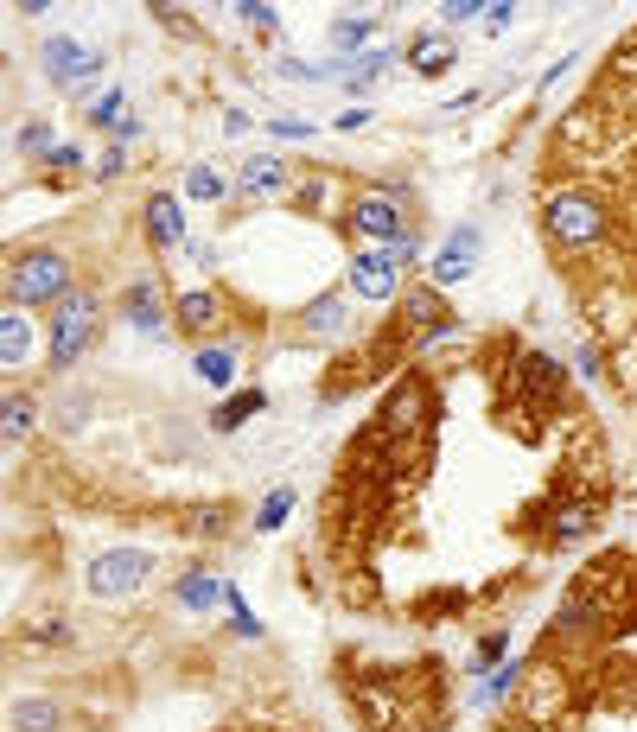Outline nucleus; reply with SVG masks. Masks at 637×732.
<instances>
[{
    "label": "nucleus",
    "instance_id": "1",
    "mask_svg": "<svg viewBox=\"0 0 637 732\" xmlns=\"http://www.w3.org/2000/svg\"><path fill=\"white\" fill-rule=\"evenodd\" d=\"M7 287H13V300H20V306L64 300V293H71V261H64L58 249H26V255H13Z\"/></svg>",
    "mask_w": 637,
    "mask_h": 732
},
{
    "label": "nucleus",
    "instance_id": "2",
    "mask_svg": "<svg viewBox=\"0 0 637 732\" xmlns=\"http://www.w3.org/2000/svg\"><path fill=\"white\" fill-rule=\"evenodd\" d=\"M548 236L561 242V249H593L599 236H606V211H599V198H587V191H561V198H548Z\"/></svg>",
    "mask_w": 637,
    "mask_h": 732
},
{
    "label": "nucleus",
    "instance_id": "3",
    "mask_svg": "<svg viewBox=\"0 0 637 732\" xmlns=\"http://www.w3.org/2000/svg\"><path fill=\"white\" fill-rule=\"evenodd\" d=\"M96 338V293H64L58 300V325H51V370H71Z\"/></svg>",
    "mask_w": 637,
    "mask_h": 732
},
{
    "label": "nucleus",
    "instance_id": "4",
    "mask_svg": "<svg viewBox=\"0 0 637 732\" xmlns=\"http://www.w3.org/2000/svg\"><path fill=\"white\" fill-rule=\"evenodd\" d=\"M153 573V561L141 548H109L90 561V592L96 599H122V592H141V580Z\"/></svg>",
    "mask_w": 637,
    "mask_h": 732
},
{
    "label": "nucleus",
    "instance_id": "5",
    "mask_svg": "<svg viewBox=\"0 0 637 732\" xmlns=\"http://www.w3.org/2000/svg\"><path fill=\"white\" fill-rule=\"evenodd\" d=\"M39 64H45V77L58 83V90H77V83H90L102 71V58H96L90 45H77V39H51L39 51Z\"/></svg>",
    "mask_w": 637,
    "mask_h": 732
},
{
    "label": "nucleus",
    "instance_id": "6",
    "mask_svg": "<svg viewBox=\"0 0 637 732\" xmlns=\"http://www.w3.org/2000/svg\"><path fill=\"white\" fill-rule=\"evenodd\" d=\"M344 230H364V236H376V242H402L408 230H402V204L389 198V191H370V198H357V211H351V223Z\"/></svg>",
    "mask_w": 637,
    "mask_h": 732
},
{
    "label": "nucleus",
    "instance_id": "7",
    "mask_svg": "<svg viewBox=\"0 0 637 732\" xmlns=\"http://www.w3.org/2000/svg\"><path fill=\"white\" fill-rule=\"evenodd\" d=\"M485 249V230L478 223H459L453 236H446V249L434 255V287H453V281H466L472 274V255Z\"/></svg>",
    "mask_w": 637,
    "mask_h": 732
},
{
    "label": "nucleus",
    "instance_id": "8",
    "mask_svg": "<svg viewBox=\"0 0 637 732\" xmlns=\"http://www.w3.org/2000/svg\"><path fill=\"white\" fill-rule=\"evenodd\" d=\"M122 306H128V325L141 331V338H160V331L172 325V312L160 306V287H153V274H134L128 293H122Z\"/></svg>",
    "mask_w": 637,
    "mask_h": 732
},
{
    "label": "nucleus",
    "instance_id": "9",
    "mask_svg": "<svg viewBox=\"0 0 637 732\" xmlns=\"http://www.w3.org/2000/svg\"><path fill=\"white\" fill-rule=\"evenodd\" d=\"M395 268H402V255H395V249H364L351 261V293H364V300H389V293H395Z\"/></svg>",
    "mask_w": 637,
    "mask_h": 732
},
{
    "label": "nucleus",
    "instance_id": "10",
    "mask_svg": "<svg viewBox=\"0 0 637 732\" xmlns=\"http://www.w3.org/2000/svg\"><path fill=\"white\" fill-rule=\"evenodd\" d=\"M141 217H147V242H153V249H179V242H185V211H179L172 191H153Z\"/></svg>",
    "mask_w": 637,
    "mask_h": 732
},
{
    "label": "nucleus",
    "instance_id": "11",
    "mask_svg": "<svg viewBox=\"0 0 637 732\" xmlns=\"http://www.w3.org/2000/svg\"><path fill=\"white\" fill-rule=\"evenodd\" d=\"M236 370H243V357H236V344H204V351L192 357V376L211 382V389H230Z\"/></svg>",
    "mask_w": 637,
    "mask_h": 732
},
{
    "label": "nucleus",
    "instance_id": "12",
    "mask_svg": "<svg viewBox=\"0 0 637 732\" xmlns=\"http://www.w3.org/2000/svg\"><path fill=\"white\" fill-rule=\"evenodd\" d=\"M172 319L185 331H211V325H223V300L217 293H179V300H172Z\"/></svg>",
    "mask_w": 637,
    "mask_h": 732
},
{
    "label": "nucleus",
    "instance_id": "13",
    "mask_svg": "<svg viewBox=\"0 0 637 732\" xmlns=\"http://www.w3.org/2000/svg\"><path fill=\"white\" fill-rule=\"evenodd\" d=\"M294 325L306 331V338H338V331H344V300H338V293H319Z\"/></svg>",
    "mask_w": 637,
    "mask_h": 732
},
{
    "label": "nucleus",
    "instance_id": "14",
    "mask_svg": "<svg viewBox=\"0 0 637 732\" xmlns=\"http://www.w3.org/2000/svg\"><path fill=\"white\" fill-rule=\"evenodd\" d=\"M26 357H32V325H26V312H7V319H0V363L20 370Z\"/></svg>",
    "mask_w": 637,
    "mask_h": 732
},
{
    "label": "nucleus",
    "instance_id": "15",
    "mask_svg": "<svg viewBox=\"0 0 637 732\" xmlns=\"http://www.w3.org/2000/svg\"><path fill=\"white\" fill-rule=\"evenodd\" d=\"M262 408H268V395H262V389H243V395H236V402H223V408L211 414V427H217V433H236L243 421H255V414H262Z\"/></svg>",
    "mask_w": 637,
    "mask_h": 732
},
{
    "label": "nucleus",
    "instance_id": "16",
    "mask_svg": "<svg viewBox=\"0 0 637 732\" xmlns=\"http://www.w3.org/2000/svg\"><path fill=\"white\" fill-rule=\"evenodd\" d=\"M217 599H223L217 573H185V580H179V605H185V612H211Z\"/></svg>",
    "mask_w": 637,
    "mask_h": 732
},
{
    "label": "nucleus",
    "instance_id": "17",
    "mask_svg": "<svg viewBox=\"0 0 637 732\" xmlns=\"http://www.w3.org/2000/svg\"><path fill=\"white\" fill-rule=\"evenodd\" d=\"M179 522H185V535H204V542H211V535H230V503H198V510H185Z\"/></svg>",
    "mask_w": 637,
    "mask_h": 732
},
{
    "label": "nucleus",
    "instance_id": "18",
    "mask_svg": "<svg viewBox=\"0 0 637 732\" xmlns=\"http://www.w3.org/2000/svg\"><path fill=\"white\" fill-rule=\"evenodd\" d=\"M370 32H376V20H370V13H344V20L332 26V51H357V58H364Z\"/></svg>",
    "mask_w": 637,
    "mask_h": 732
},
{
    "label": "nucleus",
    "instance_id": "19",
    "mask_svg": "<svg viewBox=\"0 0 637 732\" xmlns=\"http://www.w3.org/2000/svg\"><path fill=\"white\" fill-rule=\"evenodd\" d=\"M243 191H249V198H262V191H287V166L281 160H249L243 166Z\"/></svg>",
    "mask_w": 637,
    "mask_h": 732
},
{
    "label": "nucleus",
    "instance_id": "20",
    "mask_svg": "<svg viewBox=\"0 0 637 732\" xmlns=\"http://www.w3.org/2000/svg\"><path fill=\"white\" fill-rule=\"evenodd\" d=\"M408 64H415L421 77H440L446 64H453V45H446V39H415V45H408Z\"/></svg>",
    "mask_w": 637,
    "mask_h": 732
},
{
    "label": "nucleus",
    "instance_id": "21",
    "mask_svg": "<svg viewBox=\"0 0 637 732\" xmlns=\"http://www.w3.org/2000/svg\"><path fill=\"white\" fill-rule=\"evenodd\" d=\"M58 726V701H20L13 707V732H51Z\"/></svg>",
    "mask_w": 637,
    "mask_h": 732
},
{
    "label": "nucleus",
    "instance_id": "22",
    "mask_svg": "<svg viewBox=\"0 0 637 732\" xmlns=\"http://www.w3.org/2000/svg\"><path fill=\"white\" fill-rule=\"evenodd\" d=\"M287 510H294V491L281 484V491H268V497H262V510H255V529H262V535H274V529L287 522Z\"/></svg>",
    "mask_w": 637,
    "mask_h": 732
},
{
    "label": "nucleus",
    "instance_id": "23",
    "mask_svg": "<svg viewBox=\"0 0 637 732\" xmlns=\"http://www.w3.org/2000/svg\"><path fill=\"white\" fill-rule=\"evenodd\" d=\"M223 605H230V624H236V637H262V618L243 605V592H236V580H223Z\"/></svg>",
    "mask_w": 637,
    "mask_h": 732
},
{
    "label": "nucleus",
    "instance_id": "24",
    "mask_svg": "<svg viewBox=\"0 0 637 732\" xmlns=\"http://www.w3.org/2000/svg\"><path fill=\"white\" fill-rule=\"evenodd\" d=\"M587 529H593V510H561L555 522H548V542H580Z\"/></svg>",
    "mask_w": 637,
    "mask_h": 732
},
{
    "label": "nucleus",
    "instance_id": "25",
    "mask_svg": "<svg viewBox=\"0 0 637 732\" xmlns=\"http://www.w3.org/2000/svg\"><path fill=\"white\" fill-rule=\"evenodd\" d=\"M383 71H389V45H376V51H364V58H357V71H351V90L364 96V90H370V83L383 77Z\"/></svg>",
    "mask_w": 637,
    "mask_h": 732
},
{
    "label": "nucleus",
    "instance_id": "26",
    "mask_svg": "<svg viewBox=\"0 0 637 732\" xmlns=\"http://www.w3.org/2000/svg\"><path fill=\"white\" fill-rule=\"evenodd\" d=\"M185 191H192V198H204V204H217L230 185H223V172H211V166H192V179H185Z\"/></svg>",
    "mask_w": 637,
    "mask_h": 732
},
{
    "label": "nucleus",
    "instance_id": "27",
    "mask_svg": "<svg viewBox=\"0 0 637 732\" xmlns=\"http://www.w3.org/2000/svg\"><path fill=\"white\" fill-rule=\"evenodd\" d=\"M32 421H39V408H32V402H20V395H7V440H26V433H32Z\"/></svg>",
    "mask_w": 637,
    "mask_h": 732
},
{
    "label": "nucleus",
    "instance_id": "28",
    "mask_svg": "<svg viewBox=\"0 0 637 732\" xmlns=\"http://www.w3.org/2000/svg\"><path fill=\"white\" fill-rule=\"evenodd\" d=\"M20 153H45V160H51V128H45V121H26V128H20Z\"/></svg>",
    "mask_w": 637,
    "mask_h": 732
},
{
    "label": "nucleus",
    "instance_id": "29",
    "mask_svg": "<svg viewBox=\"0 0 637 732\" xmlns=\"http://www.w3.org/2000/svg\"><path fill=\"white\" fill-rule=\"evenodd\" d=\"M504 650H510V637H504V631H491V637H478V656H472V662H478V669H491V662L504 656Z\"/></svg>",
    "mask_w": 637,
    "mask_h": 732
},
{
    "label": "nucleus",
    "instance_id": "30",
    "mask_svg": "<svg viewBox=\"0 0 637 732\" xmlns=\"http://www.w3.org/2000/svg\"><path fill=\"white\" fill-rule=\"evenodd\" d=\"M440 20L466 26V20H485V7H472V0H453V7H440Z\"/></svg>",
    "mask_w": 637,
    "mask_h": 732
},
{
    "label": "nucleus",
    "instance_id": "31",
    "mask_svg": "<svg viewBox=\"0 0 637 732\" xmlns=\"http://www.w3.org/2000/svg\"><path fill=\"white\" fill-rule=\"evenodd\" d=\"M268 128L287 134V141H306V134H313V121H294V115H287V121H268Z\"/></svg>",
    "mask_w": 637,
    "mask_h": 732
},
{
    "label": "nucleus",
    "instance_id": "32",
    "mask_svg": "<svg viewBox=\"0 0 637 732\" xmlns=\"http://www.w3.org/2000/svg\"><path fill=\"white\" fill-rule=\"evenodd\" d=\"M243 20L262 26V32H274V26H281V13H274V7H243Z\"/></svg>",
    "mask_w": 637,
    "mask_h": 732
},
{
    "label": "nucleus",
    "instance_id": "33",
    "mask_svg": "<svg viewBox=\"0 0 637 732\" xmlns=\"http://www.w3.org/2000/svg\"><path fill=\"white\" fill-rule=\"evenodd\" d=\"M516 20V7H485V32H504Z\"/></svg>",
    "mask_w": 637,
    "mask_h": 732
},
{
    "label": "nucleus",
    "instance_id": "34",
    "mask_svg": "<svg viewBox=\"0 0 637 732\" xmlns=\"http://www.w3.org/2000/svg\"><path fill=\"white\" fill-rule=\"evenodd\" d=\"M51 166H77L83 172V147H51Z\"/></svg>",
    "mask_w": 637,
    "mask_h": 732
},
{
    "label": "nucleus",
    "instance_id": "35",
    "mask_svg": "<svg viewBox=\"0 0 637 732\" xmlns=\"http://www.w3.org/2000/svg\"><path fill=\"white\" fill-rule=\"evenodd\" d=\"M115 172H122V147H109V153H102V166H96V179H115Z\"/></svg>",
    "mask_w": 637,
    "mask_h": 732
}]
</instances>
